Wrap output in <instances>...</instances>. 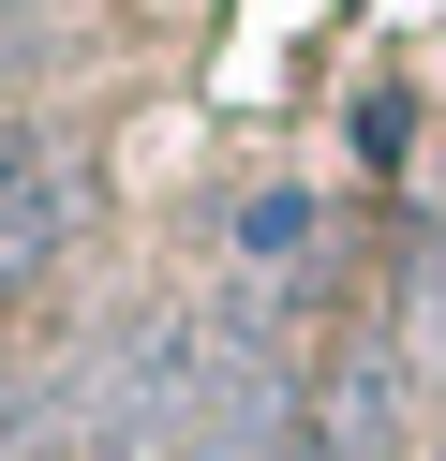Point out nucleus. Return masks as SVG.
I'll list each match as a JSON object with an SVG mask.
<instances>
[{
    "label": "nucleus",
    "mask_w": 446,
    "mask_h": 461,
    "mask_svg": "<svg viewBox=\"0 0 446 461\" xmlns=\"http://www.w3.org/2000/svg\"><path fill=\"white\" fill-rule=\"evenodd\" d=\"M15 431H30V387H15V357H0V447H15Z\"/></svg>",
    "instance_id": "5"
},
{
    "label": "nucleus",
    "mask_w": 446,
    "mask_h": 461,
    "mask_svg": "<svg viewBox=\"0 0 446 461\" xmlns=\"http://www.w3.org/2000/svg\"><path fill=\"white\" fill-rule=\"evenodd\" d=\"M0 75H15V31H0Z\"/></svg>",
    "instance_id": "7"
},
{
    "label": "nucleus",
    "mask_w": 446,
    "mask_h": 461,
    "mask_svg": "<svg viewBox=\"0 0 446 461\" xmlns=\"http://www.w3.org/2000/svg\"><path fill=\"white\" fill-rule=\"evenodd\" d=\"M238 268H283V283H313V268H327V194H297V179L238 194Z\"/></svg>",
    "instance_id": "3"
},
{
    "label": "nucleus",
    "mask_w": 446,
    "mask_h": 461,
    "mask_svg": "<svg viewBox=\"0 0 446 461\" xmlns=\"http://www.w3.org/2000/svg\"><path fill=\"white\" fill-rule=\"evenodd\" d=\"M15 15H30V0H0V31H15Z\"/></svg>",
    "instance_id": "6"
},
{
    "label": "nucleus",
    "mask_w": 446,
    "mask_h": 461,
    "mask_svg": "<svg viewBox=\"0 0 446 461\" xmlns=\"http://www.w3.org/2000/svg\"><path fill=\"white\" fill-rule=\"evenodd\" d=\"M59 223H75V149H45V134L0 120V298H15V268H45Z\"/></svg>",
    "instance_id": "1"
},
{
    "label": "nucleus",
    "mask_w": 446,
    "mask_h": 461,
    "mask_svg": "<svg viewBox=\"0 0 446 461\" xmlns=\"http://www.w3.org/2000/svg\"><path fill=\"white\" fill-rule=\"evenodd\" d=\"M416 298H432V328H446V179H432V223H416Z\"/></svg>",
    "instance_id": "4"
},
{
    "label": "nucleus",
    "mask_w": 446,
    "mask_h": 461,
    "mask_svg": "<svg viewBox=\"0 0 446 461\" xmlns=\"http://www.w3.org/2000/svg\"><path fill=\"white\" fill-rule=\"evenodd\" d=\"M327 461H402V357L387 342H342V372H327Z\"/></svg>",
    "instance_id": "2"
}]
</instances>
